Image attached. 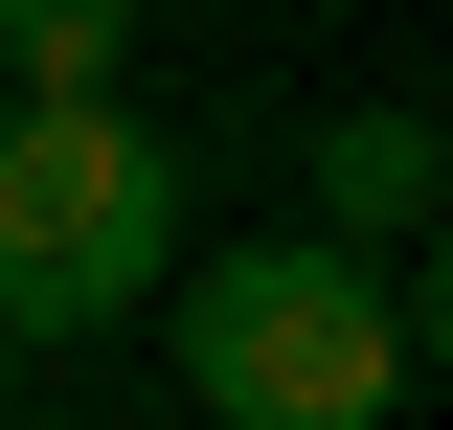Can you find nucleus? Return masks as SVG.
<instances>
[{
    "mask_svg": "<svg viewBox=\"0 0 453 430\" xmlns=\"http://www.w3.org/2000/svg\"><path fill=\"white\" fill-rule=\"evenodd\" d=\"M159 340H181V408L204 430H408L431 385V272L408 250H181L159 272Z\"/></svg>",
    "mask_w": 453,
    "mask_h": 430,
    "instance_id": "f257e3e1",
    "label": "nucleus"
},
{
    "mask_svg": "<svg viewBox=\"0 0 453 430\" xmlns=\"http://www.w3.org/2000/svg\"><path fill=\"white\" fill-rule=\"evenodd\" d=\"M181 272V136L136 91H0V340H113Z\"/></svg>",
    "mask_w": 453,
    "mask_h": 430,
    "instance_id": "f03ea898",
    "label": "nucleus"
},
{
    "mask_svg": "<svg viewBox=\"0 0 453 430\" xmlns=\"http://www.w3.org/2000/svg\"><path fill=\"white\" fill-rule=\"evenodd\" d=\"M431 204H453V136H431L408 91H363V113H318V204H295L318 250H431Z\"/></svg>",
    "mask_w": 453,
    "mask_h": 430,
    "instance_id": "7ed1b4c3",
    "label": "nucleus"
},
{
    "mask_svg": "<svg viewBox=\"0 0 453 430\" xmlns=\"http://www.w3.org/2000/svg\"><path fill=\"white\" fill-rule=\"evenodd\" d=\"M136 68V0H0V91H113Z\"/></svg>",
    "mask_w": 453,
    "mask_h": 430,
    "instance_id": "20e7f679",
    "label": "nucleus"
}]
</instances>
